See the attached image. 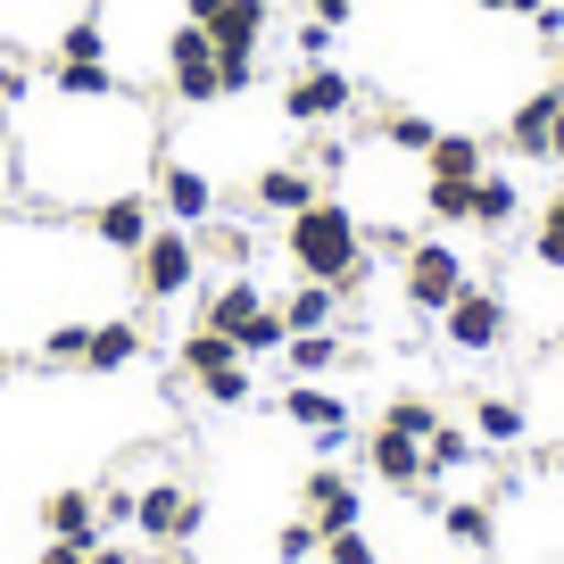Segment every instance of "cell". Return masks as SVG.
Returning <instances> with one entry per match:
<instances>
[{"label":"cell","instance_id":"obj_1","mask_svg":"<svg viewBox=\"0 0 564 564\" xmlns=\"http://www.w3.org/2000/svg\"><path fill=\"white\" fill-rule=\"evenodd\" d=\"M282 249H291V265H300V282H340V300H357L373 274L366 258V232H357V216L340 208V199H307L300 216H282Z\"/></svg>","mask_w":564,"mask_h":564},{"label":"cell","instance_id":"obj_2","mask_svg":"<svg viewBox=\"0 0 564 564\" xmlns=\"http://www.w3.org/2000/svg\"><path fill=\"white\" fill-rule=\"evenodd\" d=\"M406 307H415V316H441L448 300H457L465 282V249H448V241H406Z\"/></svg>","mask_w":564,"mask_h":564},{"label":"cell","instance_id":"obj_3","mask_svg":"<svg viewBox=\"0 0 564 564\" xmlns=\"http://www.w3.org/2000/svg\"><path fill=\"white\" fill-rule=\"evenodd\" d=\"M349 100H357V84H349L340 67H324V58L282 84V117L300 124V133H316V124H340V117H349Z\"/></svg>","mask_w":564,"mask_h":564},{"label":"cell","instance_id":"obj_4","mask_svg":"<svg viewBox=\"0 0 564 564\" xmlns=\"http://www.w3.org/2000/svg\"><path fill=\"white\" fill-rule=\"evenodd\" d=\"M133 265H141V300H183V291H192L199 282V241L192 232H150V241L133 249Z\"/></svg>","mask_w":564,"mask_h":564},{"label":"cell","instance_id":"obj_5","mask_svg":"<svg viewBox=\"0 0 564 564\" xmlns=\"http://www.w3.org/2000/svg\"><path fill=\"white\" fill-rule=\"evenodd\" d=\"M141 531L159 547H192L199 540V523H208V498L192 490V481H159V490H141V514H133Z\"/></svg>","mask_w":564,"mask_h":564},{"label":"cell","instance_id":"obj_6","mask_svg":"<svg viewBox=\"0 0 564 564\" xmlns=\"http://www.w3.org/2000/svg\"><path fill=\"white\" fill-rule=\"evenodd\" d=\"M441 333H448V349L490 357L498 340H507V300H498V291H474V282H465L457 300L441 307Z\"/></svg>","mask_w":564,"mask_h":564},{"label":"cell","instance_id":"obj_7","mask_svg":"<svg viewBox=\"0 0 564 564\" xmlns=\"http://www.w3.org/2000/svg\"><path fill=\"white\" fill-rule=\"evenodd\" d=\"M166 84H175L183 100H225V91H216V42H208L199 18H183L175 34H166Z\"/></svg>","mask_w":564,"mask_h":564},{"label":"cell","instance_id":"obj_8","mask_svg":"<svg viewBox=\"0 0 564 564\" xmlns=\"http://www.w3.org/2000/svg\"><path fill=\"white\" fill-rule=\"evenodd\" d=\"M300 514L333 540V531H357V514H366V498H357V481L340 474V465H307L300 481Z\"/></svg>","mask_w":564,"mask_h":564},{"label":"cell","instance_id":"obj_9","mask_svg":"<svg viewBox=\"0 0 564 564\" xmlns=\"http://www.w3.org/2000/svg\"><path fill=\"white\" fill-rule=\"evenodd\" d=\"M274 406H282L291 423H300V432H307L316 448H349V406H340L333 390H316V382H291Z\"/></svg>","mask_w":564,"mask_h":564},{"label":"cell","instance_id":"obj_10","mask_svg":"<svg viewBox=\"0 0 564 564\" xmlns=\"http://www.w3.org/2000/svg\"><path fill=\"white\" fill-rule=\"evenodd\" d=\"M556 108H564V91H556V84L523 91V100L507 108V150H514V159H547V133H556Z\"/></svg>","mask_w":564,"mask_h":564},{"label":"cell","instance_id":"obj_11","mask_svg":"<svg viewBox=\"0 0 564 564\" xmlns=\"http://www.w3.org/2000/svg\"><path fill=\"white\" fill-rule=\"evenodd\" d=\"M366 465H373V481H390V490H432V481H423V441H406L390 423H373Z\"/></svg>","mask_w":564,"mask_h":564},{"label":"cell","instance_id":"obj_12","mask_svg":"<svg viewBox=\"0 0 564 564\" xmlns=\"http://www.w3.org/2000/svg\"><path fill=\"white\" fill-rule=\"evenodd\" d=\"M51 91H58V100H133V84H124L108 58H58Z\"/></svg>","mask_w":564,"mask_h":564},{"label":"cell","instance_id":"obj_13","mask_svg":"<svg viewBox=\"0 0 564 564\" xmlns=\"http://www.w3.org/2000/svg\"><path fill=\"white\" fill-rule=\"evenodd\" d=\"M42 531L91 547V540H100V490H51V498H42Z\"/></svg>","mask_w":564,"mask_h":564},{"label":"cell","instance_id":"obj_14","mask_svg":"<svg viewBox=\"0 0 564 564\" xmlns=\"http://www.w3.org/2000/svg\"><path fill=\"white\" fill-rule=\"evenodd\" d=\"M159 208L192 232V225H208V216H216V183L199 175V166H166V175H159Z\"/></svg>","mask_w":564,"mask_h":564},{"label":"cell","instance_id":"obj_15","mask_svg":"<svg viewBox=\"0 0 564 564\" xmlns=\"http://www.w3.org/2000/svg\"><path fill=\"white\" fill-rule=\"evenodd\" d=\"M307 199H316V166H265L249 183V208H265V216H300Z\"/></svg>","mask_w":564,"mask_h":564},{"label":"cell","instance_id":"obj_16","mask_svg":"<svg viewBox=\"0 0 564 564\" xmlns=\"http://www.w3.org/2000/svg\"><path fill=\"white\" fill-rule=\"evenodd\" d=\"M481 166H490V150L474 133H441L423 150V183H481Z\"/></svg>","mask_w":564,"mask_h":564},{"label":"cell","instance_id":"obj_17","mask_svg":"<svg viewBox=\"0 0 564 564\" xmlns=\"http://www.w3.org/2000/svg\"><path fill=\"white\" fill-rule=\"evenodd\" d=\"M91 232H100L108 249H124V258H133V249L150 241V199H133V192L100 199V208H91Z\"/></svg>","mask_w":564,"mask_h":564},{"label":"cell","instance_id":"obj_18","mask_svg":"<svg viewBox=\"0 0 564 564\" xmlns=\"http://www.w3.org/2000/svg\"><path fill=\"white\" fill-rule=\"evenodd\" d=\"M258 316H265V300H258V282H249V274H232L225 291L208 300V333H225V340H249Z\"/></svg>","mask_w":564,"mask_h":564},{"label":"cell","instance_id":"obj_19","mask_svg":"<svg viewBox=\"0 0 564 564\" xmlns=\"http://www.w3.org/2000/svg\"><path fill=\"white\" fill-rule=\"evenodd\" d=\"M133 357H141V324H133V316L91 324V340H84V373H117V366H133Z\"/></svg>","mask_w":564,"mask_h":564},{"label":"cell","instance_id":"obj_20","mask_svg":"<svg viewBox=\"0 0 564 564\" xmlns=\"http://www.w3.org/2000/svg\"><path fill=\"white\" fill-rule=\"evenodd\" d=\"M481 457V441L465 432V423H432V441H423V481H448V474H465V465Z\"/></svg>","mask_w":564,"mask_h":564},{"label":"cell","instance_id":"obj_21","mask_svg":"<svg viewBox=\"0 0 564 564\" xmlns=\"http://www.w3.org/2000/svg\"><path fill=\"white\" fill-rule=\"evenodd\" d=\"M531 432V415H523V399H507V390H490V399H474V441L481 448H514Z\"/></svg>","mask_w":564,"mask_h":564},{"label":"cell","instance_id":"obj_22","mask_svg":"<svg viewBox=\"0 0 564 564\" xmlns=\"http://www.w3.org/2000/svg\"><path fill=\"white\" fill-rule=\"evenodd\" d=\"M208 42L216 51H258L265 42V0H225V9L208 18Z\"/></svg>","mask_w":564,"mask_h":564},{"label":"cell","instance_id":"obj_23","mask_svg":"<svg viewBox=\"0 0 564 564\" xmlns=\"http://www.w3.org/2000/svg\"><path fill=\"white\" fill-rule=\"evenodd\" d=\"M175 366L192 373V382H208V373H225V366H249V357H241V340H225V333H208V324H199V333H183Z\"/></svg>","mask_w":564,"mask_h":564},{"label":"cell","instance_id":"obj_24","mask_svg":"<svg viewBox=\"0 0 564 564\" xmlns=\"http://www.w3.org/2000/svg\"><path fill=\"white\" fill-rule=\"evenodd\" d=\"M441 531H448L457 547H474V556H490L498 514H490V498H448V507H441Z\"/></svg>","mask_w":564,"mask_h":564},{"label":"cell","instance_id":"obj_25","mask_svg":"<svg viewBox=\"0 0 564 564\" xmlns=\"http://www.w3.org/2000/svg\"><path fill=\"white\" fill-rule=\"evenodd\" d=\"M514 216H523V183L481 166V183H474V225H481V232H507Z\"/></svg>","mask_w":564,"mask_h":564},{"label":"cell","instance_id":"obj_26","mask_svg":"<svg viewBox=\"0 0 564 564\" xmlns=\"http://www.w3.org/2000/svg\"><path fill=\"white\" fill-rule=\"evenodd\" d=\"M333 316H340V282H300V291L282 300V324H291V333H333Z\"/></svg>","mask_w":564,"mask_h":564},{"label":"cell","instance_id":"obj_27","mask_svg":"<svg viewBox=\"0 0 564 564\" xmlns=\"http://www.w3.org/2000/svg\"><path fill=\"white\" fill-rule=\"evenodd\" d=\"M282 366L300 373V382H316V373L340 366V340L333 333H291V340H282Z\"/></svg>","mask_w":564,"mask_h":564},{"label":"cell","instance_id":"obj_28","mask_svg":"<svg viewBox=\"0 0 564 564\" xmlns=\"http://www.w3.org/2000/svg\"><path fill=\"white\" fill-rule=\"evenodd\" d=\"M531 258H540L547 274H564V183L547 192V208L531 216Z\"/></svg>","mask_w":564,"mask_h":564},{"label":"cell","instance_id":"obj_29","mask_svg":"<svg viewBox=\"0 0 564 564\" xmlns=\"http://www.w3.org/2000/svg\"><path fill=\"white\" fill-rule=\"evenodd\" d=\"M382 141H390V150H406V159H423V150L441 141V124L415 117V108H390V117H382Z\"/></svg>","mask_w":564,"mask_h":564},{"label":"cell","instance_id":"obj_30","mask_svg":"<svg viewBox=\"0 0 564 564\" xmlns=\"http://www.w3.org/2000/svg\"><path fill=\"white\" fill-rule=\"evenodd\" d=\"M423 216L432 225H474V183H423Z\"/></svg>","mask_w":564,"mask_h":564},{"label":"cell","instance_id":"obj_31","mask_svg":"<svg viewBox=\"0 0 564 564\" xmlns=\"http://www.w3.org/2000/svg\"><path fill=\"white\" fill-rule=\"evenodd\" d=\"M382 423H390V432H406V441H432V423H441V406L406 390V399H390V406H382Z\"/></svg>","mask_w":564,"mask_h":564},{"label":"cell","instance_id":"obj_32","mask_svg":"<svg viewBox=\"0 0 564 564\" xmlns=\"http://www.w3.org/2000/svg\"><path fill=\"white\" fill-rule=\"evenodd\" d=\"M58 58H108V25H100V9H84V18L58 34Z\"/></svg>","mask_w":564,"mask_h":564},{"label":"cell","instance_id":"obj_33","mask_svg":"<svg viewBox=\"0 0 564 564\" xmlns=\"http://www.w3.org/2000/svg\"><path fill=\"white\" fill-rule=\"evenodd\" d=\"M216 91H225V100L258 91V51H216Z\"/></svg>","mask_w":564,"mask_h":564},{"label":"cell","instance_id":"obj_34","mask_svg":"<svg viewBox=\"0 0 564 564\" xmlns=\"http://www.w3.org/2000/svg\"><path fill=\"white\" fill-rule=\"evenodd\" d=\"M274 556H282V564H307V556H324V531L307 523V514H300V523H282V531H274Z\"/></svg>","mask_w":564,"mask_h":564},{"label":"cell","instance_id":"obj_35","mask_svg":"<svg viewBox=\"0 0 564 564\" xmlns=\"http://www.w3.org/2000/svg\"><path fill=\"white\" fill-rule=\"evenodd\" d=\"M199 249H208V258H225V265H249V258H258V241H249L241 225H208V232H199Z\"/></svg>","mask_w":564,"mask_h":564},{"label":"cell","instance_id":"obj_36","mask_svg":"<svg viewBox=\"0 0 564 564\" xmlns=\"http://www.w3.org/2000/svg\"><path fill=\"white\" fill-rule=\"evenodd\" d=\"M84 340H91V324H51V340H42V366H84Z\"/></svg>","mask_w":564,"mask_h":564},{"label":"cell","instance_id":"obj_37","mask_svg":"<svg viewBox=\"0 0 564 564\" xmlns=\"http://www.w3.org/2000/svg\"><path fill=\"white\" fill-rule=\"evenodd\" d=\"M199 399H208V406H249V366L208 373V382H199Z\"/></svg>","mask_w":564,"mask_h":564},{"label":"cell","instance_id":"obj_38","mask_svg":"<svg viewBox=\"0 0 564 564\" xmlns=\"http://www.w3.org/2000/svg\"><path fill=\"white\" fill-rule=\"evenodd\" d=\"M324 564H382V547H373L366 531H333V540H324Z\"/></svg>","mask_w":564,"mask_h":564},{"label":"cell","instance_id":"obj_39","mask_svg":"<svg viewBox=\"0 0 564 564\" xmlns=\"http://www.w3.org/2000/svg\"><path fill=\"white\" fill-rule=\"evenodd\" d=\"M133 514H141V490H124V481H108V490H100V531H124V523H133Z\"/></svg>","mask_w":564,"mask_h":564},{"label":"cell","instance_id":"obj_40","mask_svg":"<svg viewBox=\"0 0 564 564\" xmlns=\"http://www.w3.org/2000/svg\"><path fill=\"white\" fill-rule=\"evenodd\" d=\"M531 34H540V42H564V0H540V9H531Z\"/></svg>","mask_w":564,"mask_h":564},{"label":"cell","instance_id":"obj_41","mask_svg":"<svg viewBox=\"0 0 564 564\" xmlns=\"http://www.w3.org/2000/svg\"><path fill=\"white\" fill-rule=\"evenodd\" d=\"M324 51H333V25H324V18H307V25H300V58H307V67H316Z\"/></svg>","mask_w":564,"mask_h":564},{"label":"cell","instance_id":"obj_42","mask_svg":"<svg viewBox=\"0 0 564 564\" xmlns=\"http://www.w3.org/2000/svg\"><path fill=\"white\" fill-rule=\"evenodd\" d=\"M307 18H324V25H349V18H357V0H307Z\"/></svg>","mask_w":564,"mask_h":564},{"label":"cell","instance_id":"obj_43","mask_svg":"<svg viewBox=\"0 0 564 564\" xmlns=\"http://www.w3.org/2000/svg\"><path fill=\"white\" fill-rule=\"evenodd\" d=\"M474 9H490V18H531L540 0H474Z\"/></svg>","mask_w":564,"mask_h":564},{"label":"cell","instance_id":"obj_44","mask_svg":"<svg viewBox=\"0 0 564 564\" xmlns=\"http://www.w3.org/2000/svg\"><path fill=\"white\" fill-rule=\"evenodd\" d=\"M42 564H84V547H75V540H51V547H42Z\"/></svg>","mask_w":564,"mask_h":564},{"label":"cell","instance_id":"obj_45","mask_svg":"<svg viewBox=\"0 0 564 564\" xmlns=\"http://www.w3.org/2000/svg\"><path fill=\"white\" fill-rule=\"evenodd\" d=\"M84 564H133V556H124V547H100V540H91V547H84Z\"/></svg>","mask_w":564,"mask_h":564},{"label":"cell","instance_id":"obj_46","mask_svg":"<svg viewBox=\"0 0 564 564\" xmlns=\"http://www.w3.org/2000/svg\"><path fill=\"white\" fill-rule=\"evenodd\" d=\"M216 9H225V0H183V18H199V25H208Z\"/></svg>","mask_w":564,"mask_h":564},{"label":"cell","instance_id":"obj_47","mask_svg":"<svg viewBox=\"0 0 564 564\" xmlns=\"http://www.w3.org/2000/svg\"><path fill=\"white\" fill-rule=\"evenodd\" d=\"M547 159L564 166V108H556V133H547Z\"/></svg>","mask_w":564,"mask_h":564},{"label":"cell","instance_id":"obj_48","mask_svg":"<svg viewBox=\"0 0 564 564\" xmlns=\"http://www.w3.org/2000/svg\"><path fill=\"white\" fill-rule=\"evenodd\" d=\"M547 51H556V91H564V42H547Z\"/></svg>","mask_w":564,"mask_h":564}]
</instances>
